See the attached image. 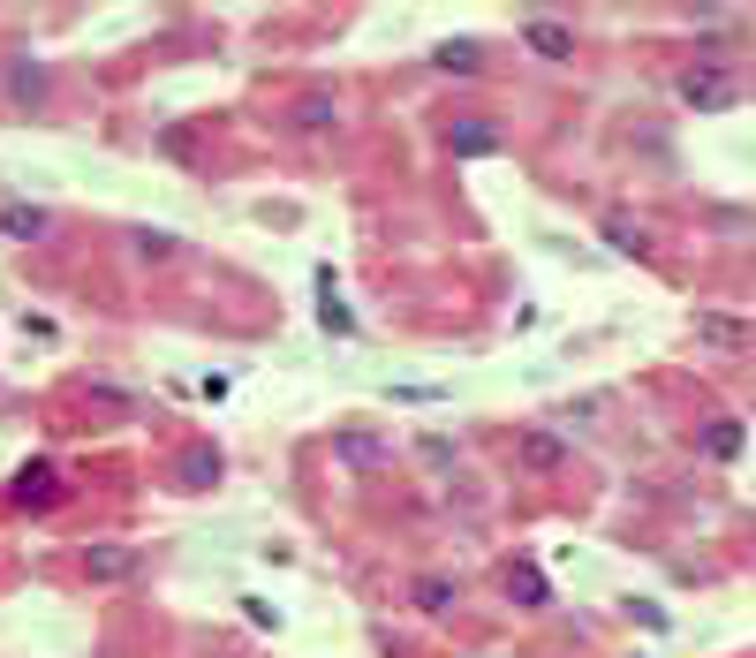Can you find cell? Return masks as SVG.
Returning a JSON list of instances; mask_svg holds the SVG:
<instances>
[{"instance_id": "obj_1", "label": "cell", "mask_w": 756, "mask_h": 658, "mask_svg": "<svg viewBox=\"0 0 756 658\" xmlns=\"http://www.w3.org/2000/svg\"><path fill=\"white\" fill-rule=\"evenodd\" d=\"M704 454H711V462H734V454H741V424H711V432H704Z\"/></svg>"}, {"instance_id": "obj_2", "label": "cell", "mask_w": 756, "mask_h": 658, "mask_svg": "<svg viewBox=\"0 0 756 658\" xmlns=\"http://www.w3.org/2000/svg\"><path fill=\"white\" fill-rule=\"evenodd\" d=\"M447 137H454V152H492V129L484 122H454Z\"/></svg>"}, {"instance_id": "obj_3", "label": "cell", "mask_w": 756, "mask_h": 658, "mask_svg": "<svg viewBox=\"0 0 756 658\" xmlns=\"http://www.w3.org/2000/svg\"><path fill=\"white\" fill-rule=\"evenodd\" d=\"M681 91H688V106H726V99H734V91H726L719 76H704V84H696V76H688Z\"/></svg>"}, {"instance_id": "obj_4", "label": "cell", "mask_w": 756, "mask_h": 658, "mask_svg": "<svg viewBox=\"0 0 756 658\" xmlns=\"http://www.w3.org/2000/svg\"><path fill=\"white\" fill-rule=\"evenodd\" d=\"M530 46H537V53H567V46H575V38H567L560 23H530Z\"/></svg>"}, {"instance_id": "obj_5", "label": "cell", "mask_w": 756, "mask_h": 658, "mask_svg": "<svg viewBox=\"0 0 756 658\" xmlns=\"http://www.w3.org/2000/svg\"><path fill=\"white\" fill-rule=\"evenodd\" d=\"M704 341H719V348H741V341H749V326H734V318H704Z\"/></svg>"}, {"instance_id": "obj_6", "label": "cell", "mask_w": 756, "mask_h": 658, "mask_svg": "<svg viewBox=\"0 0 756 658\" xmlns=\"http://www.w3.org/2000/svg\"><path fill=\"white\" fill-rule=\"evenodd\" d=\"M605 235H613L620 250H643V227H636V220H620V212H613V220H605Z\"/></svg>"}, {"instance_id": "obj_7", "label": "cell", "mask_w": 756, "mask_h": 658, "mask_svg": "<svg viewBox=\"0 0 756 658\" xmlns=\"http://www.w3.org/2000/svg\"><path fill=\"white\" fill-rule=\"evenodd\" d=\"M0 220H8V235H38V212H23V205H8Z\"/></svg>"}]
</instances>
